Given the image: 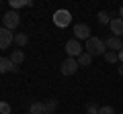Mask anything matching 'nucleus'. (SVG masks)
I'll list each match as a JSON object with an SVG mask.
<instances>
[{"instance_id": "obj_4", "label": "nucleus", "mask_w": 123, "mask_h": 114, "mask_svg": "<svg viewBox=\"0 0 123 114\" xmlns=\"http://www.w3.org/2000/svg\"><path fill=\"white\" fill-rule=\"evenodd\" d=\"M66 53H68V57H72V59H78L80 55H82V45H80V41H76V39H70L66 43Z\"/></svg>"}, {"instance_id": "obj_6", "label": "nucleus", "mask_w": 123, "mask_h": 114, "mask_svg": "<svg viewBox=\"0 0 123 114\" xmlns=\"http://www.w3.org/2000/svg\"><path fill=\"white\" fill-rule=\"evenodd\" d=\"M12 43H14V33L0 26V49H8Z\"/></svg>"}, {"instance_id": "obj_7", "label": "nucleus", "mask_w": 123, "mask_h": 114, "mask_svg": "<svg viewBox=\"0 0 123 114\" xmlns=\"http://www.w3.org/2000/svg\"><path fill=\"white\" fill-rule=\"evenodd\" d=\"M74 37H76V41H80V39H90V26L88 25H84V22H76L74 25Z\"/></svg>"}, {"instance_id": "obj_13", "label": "nucleus", "mask_w": 123, "mask_h": 114, "mask_svg": "<svg viewBox=\"0 0 123 114\" xmlns=\"http://www.w3.org/2000/svg\"><path fill=\"white\" fill-rule=\"evenodd\" d=\"M29 112L31 114H45V104L43 102H33L31 108H29Z\"/></svg>"}, {"instance_id": "obj_2", "label": "nucleus", "mask_w": 123, "mask_h": 114, "mask_svg": "<svg viewBox=\"0 0 123 114\" xmlns=\"http://www.w3.org/2000/svg\"><path fill=\"white\" fill-rule=\"evenodd\" d=\"M18 22H21V16H18L17 10H8V12H4V16H2V26L8 29V31H14L18 26Z\"/></svg>"}, {"instance_id": "obj_26", "label": "nucleus", "mask_w": 123, "mask_h": 114, "mask_svg": "<svg viewBox=\"0 0 123 114\" xmlns=\"http://www.w3.org/2000/svg\"><path fill=\"white\" fill-rule=\"evenodd\" d=\"M121 114H123V112H121Z\"/></svg>"}, {"instance_id": "obj_24", "label": "nucleus", "mask_w": 123, "mask_h": 114, "mask_svg": "<svg viewBox=\"0 0 123 114\" xmlns=\"http://www.w3.org/2000/svg\"><path fill=\"white\" fill-rule=\"evenodd\" d=\"M119 18H123V6L119 8Z\"/></svg>"}, {"instance_id": "obj_25", "label": "nucleus", "mask_w": 123, "mask_h": 114, "mask_svg": "<svg viewBox=\"0 0 123 114\" xmlns=\"http://www.w3.org/2000/svg\"><path fill=\"white\" fill-rule=\"evenodd\" d=\"M27 114H31V112H27Z\"/></svg>"}, {"instance_id": "obj_15", "label": "nucleus", "mask_w": 123, "mask_h": 114, "mask_svg": "<svg viewBox=\"0 0 123 114\" xmlns=\"http://www.w3.org/2000/svg\"><path fill=\"white\" fill-rule=\"evenodd\" d=\"M43 104H45V114H53V110L57 108V100H55V98H51V100L43 102Z\"/></svg>"}, {"instance_id": "obj_21", "label": "nucleus", "mask_w": 123, "mask_h": 114, "mask_svg": "<svg viewBox=\"0 0 123 114\" xmlns=\"http://www.w3.org/2000/svg\"><path fill=\"white\" fill-rule=\"evenodd\" d=\"M98 114H115V110H113V106H101Z\"/></svg>"}, {"instance_id": "obj_1", "label": "nucleus", "mask_w": 123, "mask_h": 114, "mask_svg": "<svg viewBox=\"0 0 123 114\" xmlns=\"http://www.w3.org/2000/svg\"><path fill=\"white\" fill-rule=\"evenodd\" d=\"M105 49H107V43L103 39H98V37H90V39L86 41V53H88V55H92V57L107 53Z\"/></svg>"}, {"instance_id": "obj_14", "label": "nucleus", "mask_w": 123, "mask_h": 114, "mask_svg": "<svg viewBox=\"0 0 123 114\" xmlns=\"http://www.w3.org/2000/svg\"><path fill=\"white\" fill-rule=\"evenodd\" d=\"M90 61H92V55H88L86 51L78 57V65H80V67H88V65H90Z\"/></svg>"}, {"instance_id": "obj_10", "label": "nucleus", "mask_w": 123, "mask_h": 114, "mask_svg": "<svg viewBox=\"0 0 123 114\" xmlns=\"http://www.w3.org/2000/svg\"><path fill=\"white\" fill-rule=\"evenodd\" d=\"M105 43H107V49H111V51H115V53H119L123 49V41L119 39V37H111V39H107Z\"/></svg>"}, {"instance_id": "obj_9", "label": "nucleus", "mask_w": 123, "mask_h": 114, "mask_svg": "<svg viewBox=\"0 0 123 114\" xmlns=\"http://www.w3.org/2000/svg\"><path fill=\"white\" fill-rule=\"evenodd\" d=\"M17 71V65L10 61V57H0V73H10Z\"/></svg>"}, {"instance_id": "obj_19", "label": "nucleus", "mask_w": 123, "mask_h": 114, "mask_svg": "<svg viewBox=\"0 0 123 114\" xmlns=\"http://www.w3.org/2000/svg\"><path fill=\"white\" fill-rule=\"evenodd\" d=\"M98 108H101V106H97L94 102H90V104L86 106V114H98Z\"/></svg>"}, {"instance_id": "obj_17", "label": "nucleus", "mask_w": 123, "mask_h": 114, "mask_svg": "<svg viewBox=\"0 0 123 114\" xmlns=\"http://www.w3.org/2000/svg\"><path fill=\"white\" fill-rule=\"evenodd\" d=\"M105 61H109V63H117V61H119V53H115V51H107V53H105Z\"/></svg>"}, {"instance_id": "obj_12", "label": "nucleus", "mask_w": 123, "mask_h": 114, "mask_svg": "<svg viewBox=\"0 0 123 114\" xmlns=\"http://www.w3.org/2000/svg\"><path fill=\"white\" fill-rule=\"evenodd\" d=\"M14 43L18 45V49H23L27 43H29V37H27L25 33H14Z\"/></svg>"}, {"instance_id": "obj_11", "label": "nucleus", "mask_w": 123, "mask_h": 114, "mask_svg": "<svg viewBox=\"0 0 123 114\" xmlns=\"http://www.w3.org/2000/svg\"><path fill=\"white\" fill-rule=\"evenodd\" d=\"M10 61H12L14 65H21V63L25 61V51H23V49H14V51L10 53Z\"/></svg>"}, {"instance_id": "obj_5", "label": "nucleus", "mask_w": 123, "mask_h": 114, "mask_svg": "<svg viewBox=\"0 0 123 114\" xmlns=\"http://www.w3.org/2000/svg\"><path fill=\"white\" fill-rule=\"evenodd\" d=\"M78 67H80V65H78V59H72V57H68L66 61L60 65V71H62L64 75H74L76 71H78Z\"/></svg>"}, {"instance_id": "obj_23", "label": "nucleus", "mask_w": 123, "mask_h": 114, "mask_svg": "<svg viewBox=\"0 0 123 114\" xmlns=\"http://www.w3.org/2000/svg\"><path fill=\"white\" fill-rule=\"evenodd\" d=\"M119 75H123V63L119 65Z\"/></svg>"}, {"instance_id": "obj_16", "label": "nucleus", "mask_w": 123, "mask_h": 114, "mask_svg": "<svg viewBox=\"0 0 123 114\" xmlns=\"http://www.w3.org/2000/svg\"><path fill=\"white\" fill-rule=\"evenodd\" d=\"M97 18H98V22H101V25H111V14L105 12V10H101V12L97 14Z\"/></svg>"}, {"instance_id": "obj_18", "label": "nucleus", "mask_w": 123, "mask_h": 114, "mask_svg": "<svg viewBox=\"0 0 123 114\" xmlns=\"http://www.w3.org/2000/svg\"><path fill=\"white\" fill-rule=\"evenodd\" d=\"M10 6H12V10H14V8H23V6H31V2L29 0H12Z\"/></svg>"}, {"instance_id": "obj_3", "label": "nucleus", "mask_w": 123, "mask_h": 114, "mask_svg": "<svg viewBox=\"0 0 123 114\" xmlns=\"http://www.w3.org/2000/svg\"><path fill=\"white\" fill-rule=\"evenodd\" d=\"M70 22H72V14H70V10H55L53 12V25L55 26H60V29H64V26H70Z\"/></svg>"}, {"instance_id": "obj_22", "label": "nucleus", "mask_w": 123, "mask_h": 114, "mask_svg": "<svg viewBox=\"0 0 123 114\" xmlns=\"http://www.w3.org/2000/svg\"><path fill=\"white\" fill-rule=\"evenodd\" d=\"M119 61L123 63V49H121V51H119Z\"/></svg>"}, {"instance_id": "obj_20", "label": "nucleus", "mask_w": 123, "mask_h": 114, "mask_svg": "<svg viewBox=\"0 0 123 114\" xmlns=\"http://www.w3.org/2000/svg\"><path fill=\"white\" fill-rule=\"evenodd\" d=\"M0 114H10V104L8 102H0Z\"/></svg>"}, {"instance_id": "obj_8", "label": "nucleus", "mask_w": 123, "mask_h": 114, "mask_svg": "<svg viewBox=\"0 0 123 114\" xmlns=\"http://www.w3.org/2000/svg\"><path fill=\"white\" fill-rule=\"evenodd\" d=\"M111 33H113V37H119L121 39L123 37V18H119V16H115V18H111Z\"/></svg>"}]
</instances>
